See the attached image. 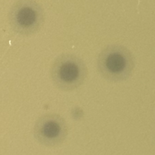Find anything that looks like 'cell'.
Returning <instances> with one entry per match:
<instances>
[{
  "instance_id": "obj_1",
  "label": "cell",
  "mask_w": 155,
  "mask_h": 155,
  "mask_svg": "<svg viewBox=\"0 0 155 155\" xmlns=\"http://www.w3.org/2000/svg\"><path fill=\"white\" fill-rule=\"evenodd\" d=\"M98 70L106 80L123 81L131 77L135 68L131 51L120 44H111L101 51L97 61Z\"/></svg>"
},
{
  "instance_id": "obj_2",
  "label": "cell",
  "mask_w": 155,
  "mask_h": 155,
  "mask_svg": "<svg viewBox=\"0 0 155 155\" xmlns=\"http://www.w3.org/2000/svg\"><path fill=\"white\" fill-rule=\"evenodd\" d=\"M50 74L58 89L69 92L82 85L88 75V68L80 57L72 54H63L53 62Z\"/></svg>"
},
{
  "instance_id": "obj_3",
  "label": "cell",
  "mask_w": 155,
  "mask_h": 155,
  "mask_svg": "<svg viewBox=\"0 0 155 155\" xmlns=\"http://www.w3.org/2000/svg\"><path fill=\"white\" fill-rule=\"evenodd\" d=\"M44 11L35 1L19 0L14 2L9 12L12 30L24 37L37 34L44 23Z\"/></svg>"
},
{
  "instance_id": "obj_4",
  "label": "cell",
  "mask_w": 155,
  "mask_h": 155,
  "mask_svg": "<svg viewBox=\"0 0 155 155\" xmlns=\"http://www.w3.org/2000/svg\"><path fill=\"white\" fill-rule=\"evenodd\" d=\"M68 134L65 120L56 113H47L40 116L34 127V137L40 144L48 147L59 146Z\"/></svg>"
}]
</instances>
